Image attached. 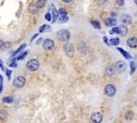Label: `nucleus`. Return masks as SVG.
<instances>
[{
	"instance_id": "nucleus-37",
	"label": "nucleus",
	"mask_w": 137,
	"mask_h": 123,
	"mask_svg": "<svg viewBox=\"0 0 137 123\" xmlns=\"http://www.w3.org/2000/svg\"><path fill=\"white\" fill-rule=\"evenodd\" d=\"M37 37H38V36H37V34H34V36H33V37H32V40H31V42H32V41H33V40H34V39H36V38H37Z\"/></svg>"
},
{
	"instance_id": "nucleus-19",
	"label": "nucleus",
	"mask_w": 137,
	"mask_h": 123,
	"mask_svg": "<svg viewBox=\"0 0 137 123\" xmlns=\"http://www.w3.org/2000/svg\"><path fill=\"white\" fill-rule=\"evenodd\" d=\"M78 49H79V51H82V52H84V51H86L87 50V45L85 43H81L78 45Z\"/></svg>"
},
{
	"instance_id": "nucleus-15",
	"label": "nucleus",
	"mask_w": 137,
	"mask_h": 123,
	"mask_svg": "<svg viewBox=\"0 0 137 123\" xmlns=\"http://www.w3.org/2000/svg\"><path fill=\"white\" fill-rule=\"evenodd\" d=\"M27 54H28V51L26 50V51H24V52H21L18 57H16V58H12V61H16V60H22L24 59L26 56H27Z\"/></svg>"
},
{
	"instance_id": "nucleus-30",
	"label": "nucleus",
	"mask_w": 137,
	"mask_h": 123,
	"mask_svg": "<svg viewBox=\"0 0 137 123\" xmlns=\"http://www.w3.org/2000/svg\"><path fill=\"white\" fill-rule=\"evenodd\" d=\"M45 19H46L47 21L53 20V19H52V16H50V13H46V15H45Z\"/></svg>"
},
{
	"instance_id": "nucleus-33",
	"label": "nucleus",
	"mask_w": 137,
	"mask_h": 123,
	"mask_svg": "<svg viewBox=\"0 0 137 123\" xmlns=\"http://www.w3.org/2000/svg\"><path fill=\"white\" fill-rule=\"evenodd\" d=\"M107 1L106 0H99V4H106Z\"/></svg>"
},
{
	"instance_id": "nucleus-5",
	"label": "nucleus",
	"mask_w": 137,
	"mask_h": 123,
	"mask_svg": "<svg viewBox=\"0 0 137 123\" xmlns=\"http://www.w3.org/2000/svg\"><path fill=\"white\" fill-rule=\"evenodd\" d=\"M104 92H105V94L107 95V96H113L116 94V87L113 86V85H111V84H108L106 87H105V89H104Z\"/></svg>"
},
{
	"instance_id": "nucleus-3",
	"label": "nucleus",
	"mask_w": 137,
	"mask_h": 123,
	"mask_svg": "<svg viewBox=\"0 0 137 123\" xmlns=\"http://www.w3.org/2000/svg\"><path fill=\"white\" fill-rule=\"evenodd\" d=\"M26 66H27V69H28L29 71L34 72V71H37V70L39 69L40 63H39V61H38L37 59H31V60H29V61L27 62Z\"/></svg>"
},
{
	"instance_id": "nucleus-34",
	"label": "nucleus",
	"mask_w": 137,
	"mask_h": 123,
	"mask_svg": "<svg viewBox=\"0 0 137 123\" xmlns=\"http://www.w3.org/2000/svg\"><path fill=\"white\" fill-rule=\"evenodd\" d=\"M118 2H119L120 5H123L124 4V0H118Z\"/></svg>"
},
{
	"instance_id": "nucleus-24",
	"label": "nucleus",
	"mask_w": 137,
	"mask_h": 123,
	"mask_svg": "<svg viewBox=\"0 0 137 123\" xmlns=\"http://www.w3.org/2000/svg\"><path fill=\"white\" fill-rule=\"evenodd\" d=\"M91 25H92L94 28H96V29L101 28V25H100V23H99L98 20H91Z\"/></svg>"
},
{
	"instance_id": "nucleus-14",
	"label": "nucleus",
	"mask_w": 137,
	"mask_h": 123,
	"mask_svg": "<svg viewBox=\"0 0 137 123\" xmlns=\"http://www.w3.org/2000/svg\"><path fill=\"white\" fill-rule=\"evenodd\" d=\"M122 55H123V57L124 58H127V59H132V56H131V54H129L128 51H125V50H123L121 47H119V48H117Z\"/></svg>"
},
{
	"instance_id": "nucleus-38",
	"label": "nucleus",
	"mask_w": 137,
	"mask_h": 123,
	"mask_svg": "<svg viewBox=\"0 0 137 123\" xmlns=\"http://www.w3.org/2000/svg\"><path fill=\"white\" fill-rule=\"evenodd\" d=\"M134 2H135V4L137 5V0H134Z\"/></svg>"
},
{
	"instance_id": "nucleus-17",
	"label": "nucleus",
	"mask_w": 137,
	"mask_h": 123,
	"mask_svg": "<svg viewBox=\"0 0 137 123\" xmlns=\"http://www.w3.org/2000/svg\"><path fill=\"white\" fill-rule=\"evenodd\" d=\"M119 29H120V36H125L128 33V28L125 26H119Z\"/></svg>"
},
{
	"instance_id": "nucleus-18",
	"label": "nucleus",
	"mask_w": 137,
	"mask_h": 123,
	"mask_svg": "<svg viewBox=\"0 0 137 123\" xmlns=\"http://www.w3.org/2000/svg\"><path fill=\"white\" fill-rule=\"evenodd\" d=\"M119 42H120V40L118 38H113V39L110 40L109 44H110V45H113V46H117L118 44H119Z\"/></svg>"
},
{
	"instance_id": "nucleus-22",
	"label": "nucleus",
	"mask_w": 137,
	"mask_h": 123,
	"mask_svg": "<svg viewBox=\"0 0 137 123\" xmlns=\"http://www.w3.org/2000/svg\"><path fill=\"white\" fill-rule=\"evenodd\" d=\"M59 23L60 24H63V23H66V21L68 20V16L66 15V16H59Z\"/></svg>"
},
{
	"instance_id": "nucleus-23",
	"label": "nucleus",
	"mask_w": 137,
	"mask_h": 123,
	"mask_svg": "<svg viewBox=\"0 0 137 123\" xmlns=\"http://www.w3.org/2000/svg\"><path fill=\"white\" fill-rule=\"evenodd\" d=\"M46 30H50V27H49L48 25H43L42 27H40V30H39V31L42 33V32H45Z\"/></svg>"
},
{
	"instance_id": "nucleus-27",
	"label": "nucleus",
	"mask_w": 137,
	"mask_h": 123,
	"mask_svg": "<svg viewBox=\"0 0 137 123\" xmlns=\"http://www.w3.org/2000/svg\"><path fill=\"white\" fill-rule=\"evenodd\" d=\"M3 102L4 103H12L13 102V97L12 96H5V97H3Z\"/></svg>"
},
{
	"instance_id": "nucleus-32",
	"label": "nucleus",
	"mask_w": 137,
	"mask_h": 123,
	"mask_svg": "<svg viewBox=\"0 0 137 123\" xmlns=\"http://www.w3.org/2000/svg\"><path fill=\"white\" fill-rule=\"evenodd\" d=\"M10 66H11V68H15V66H17V63L15 61H12L10 63Z\"/></svg>"
},
{
	"instance_id": "nucleus-20",
	"label": "nucleus",
	"mask_w": 137,
	"mask_h": 123,
	"mask_svg": "<svg viewBox=\"0 0 137 123\" xmlns=\"http://www.w3.org/2000/svg\"><path fill=\"white\" fill-rule=\"evenodd\" d=\"M36 4L39 7V9H40V8H44L45 4H46V0H38V2H37Z\"/></svg>"
},
{
	"instance_id": "nucleus-36",
	"label": "nucleus",
	"mask_w": 137,
	"mask_h": 123,
	"mask_svg": "<svg viewBox=\"0 0 137 123\" xmlns=\"http://www.w3.org/2000/svg\"><path fill=\"white\" fill-rule=\"evenodd\" d=\"M104 42H105L106 44H109V43H108V41H107V38H106V37H104Z\"/></svg>"
},
{
	"instance_id": "nucleus-9",
	"label": "nucleus",
	"mask_w": 137,
	"mask_h": 123,
	"mask_svg": "<svg viewBox=\"0 0 137 123\" xmlns=\"http://www.w3.org/2000/svg\"><path fill=\"white\" fill-rule=\"evenodd\" d=\"M116 69H117V71L118 72H123L124 70H125V68H127V65H125V63L123 62V61H118L117 63H116Z\"/></svg>"
},
{
	"instance_id": "nucleus-2",
	"label": "nucleus",
	"mask_w": 137,
	"mask_h": 123,
	"mask_svg": "<svg viewBox=\"0 0 137 123\" xmlns=\"http://www.w3.org/2000/svg\"><path fill=\"white\" fill-rule=\"evenodd\" d=\"M63 50H64V54L67 56V57H70V58L74 57L75 48H74V46L72 45V44H70V43H66V44H64V46H63Z\"/></svg>"
},
{
	"instance_id": "nucleus-4",
	"label": "nucleus",
	"mask_w": 137,
	"mask_h": 123,
	"mask_svg": "<svg viewBox=\"0 0 137 123\" xmlns=\"http://www.w3.org/2000/svg\"><path fill=\"white\" fill-rule=\"evenodd\" d=\"M25 84H26V78H25L24 76H17L15 79H14V81H13V85H14V87H16V88L24 87Z\"/></svg>"
},
{
	"instance_id": "nucleus-16",
	"label": "nucleus",
	"mask_w": 137,
	"mask_h": 123,
	"mask_svg": "<svg viewBox=\"0 0 137 123\" xmlns=\"http://www.w3.org/2000/svg\"><path fill=\"white\" fill-rule=\"evenodd\" d=\"M52 13H53V20H52V23H55L56 19H57V17L59 16V12H58V11H57L56 9H54V8H53Z\"/></svg>"
},
{
	"instance_id": "nucleus-28",
	"label": "nucleus",
	"mask_w": 137,
	"mask_h": 123,
	"mask_svg": "<svg viewBox=\"0 0 137 123\" xmlns=\"http://www.w3.org/2000/svg\"><path fill=\"white\" fill-rule=\"evenodd\" d=\"M130 66H131V74H133V73L135 72V70H136V64H135V62H131V63H130Z\"/></svg>"
},
{
	"instance_id": "nucleus-6",
	"label": "nucleus",
	"mask_w": 137,
	"mask_h": 123,
	"mask_svg": "<svg viewBox=\"0 0 137 123\" xmlns=\"http://www.w3.org/2000/svg\"><path fill=\"white\" fill-rule=\"evenodd\" d=\"M43 47L45 50H53L54 47H55V43L53 40L50 39H46L44 42H43Z\"/></svg>"
},
{
	"instance_id": "nucleus-11",
	"label": "nucleus",
	"mask_w": 137,
	"mask_h": 123,
	"mask_svg": "<svg viewBox=\"0 0 137 123\" xmlns=\"http://www.w3.org/2000/svg\"><path fill=\"white\" fill-rule=\"evenodd\" d=\"M120 20L122 21V23H124V24H128V23H131V21H132V17L129 14H124V15H122L120 17Z\"/></svg>"
},
{
	"instance_id": "nucleus-26",
	"label": "nucleus",
	"mask_w": 137,
	"mask_h": 123,
	"mask_svg": "<svg viewBox=\"0 0 137 123\" xmlns=\"http://www.w3.org/2000/svg\"><path fill=\"white\" fill-rule=\"evenodd\" d=\"M59 16H66L67 15V12H66V10L65 9H63V8H61L59 11Z\"/></svg>"
},
{
	"instance_id": "nucleus-25",
	"label": "nucleus",
	"mask_w": 137,
	"mask_h": 123,
	"mask_svg": "<svg viewBox=\"0 0 137 123\" xmlns=\"http://www.w3.org/2000/svg\"><path fill=\"white\" fill-rule=\"evenodd\" d=\"M110 34H113V33H117V34H120V29L119 27H115V28H112L110 31H109Z\"/></svg>"
},
{
	"instance_id": "nucleus-12",
	"label": "nucleus",
	"mask_w": 137,
	"mask_h": 123,
	"mask_svg": "<svg viewBox=\"0 0 137 123\" xmlns=\"http://www.w3.org/2000/svg\"><path fill=\"white\" fill-rule=\"evenodd\" d=\"M116 66H108V68H106V74L107 76H113L116 73Z\"/></svg>"
},
{
	"instance_id": "nucleus-8",
	"label": "nucleus",
	"mask_w": 137,
	"mask_h": 123,
	"mask_svg": "<svg viewBox=\"0 0 137 123\" xmlns=\"http://www.w3.org/2000/svg\"><path fill=\"white\" fill-rule=\"evenodd\" d=\"M127 44H128V46L129 47H132V48H135L137 47V38H130L128 41H127Z\"/></svg>"
},
{
	"instance_id": "nucleus-21",
	"label": "nucleus",
	"mask_w": 137,
	"mask_h": 123,
	"mask_svg": "<svg viewBox=\"0 0 137 123\" xmlns=\"http://www.w3.org/2000/svg\"><path fill=\"white\" fill-rule=\"evenodd\" d=\"M25 47H26V44H22V45H21V46H20V47H19V48H18L17 50H15V51H14V52L12 54V57L14 58V56H16V55H17L18 52H20V51H21L22 49H24Z\"/></svg>"
},
{
	"instance_id": "nucleus-13",
	"label": "nucleus",
	"mask_w": 137,
	"mask_h": 123,
	"mask_svg": "<svg viewBox=\"0 0 137 123\" xmlns=\"http://www.w3.org/2000/svg\"><path fill=\"white\" fill-rule=\"evenodd\" d=\"M39 11V7L37 4H30L29 5V12L32 14H37Z\"/></svg>"
},
{
	"instance_id": "nucleus-10",
	"label": "nucleus",
	"mask_w": 137,
	"mask_h": 123,
	"mask_svg": "<svg viewBox=\"0 0 137 123\" xmlns=\"http://www.w3.org/2000/svg\"><path fill=\"white\" fill-rule=\"evenodd\" d=\"M105 25L107 27H112V26H116L117 25V20L113 18V17H109L105 20Z\"/></svg>"
},
{
	"instance_id": "nucleus-35",
	"label": "nucleus",
	"mask_w": 137,
	"mask_h": 123,
	"mask_svg": "<svg viewBox=\"0 0 137 123\" xmlns=\"http://www.w3.org/2000/svg\"><path fill=\"white\" fill-rule=\"evenodd\" d=\"M62 1H63L64 3H68V2H71L72 0H62Z\"/></svg>"
},
{
	"instance_id": "nucleus-31",
	"label": "nucleus",
	"mask_w": 137,
	"mask_h": 123,
	"mask_svg": "<svg viewBox=\"0 0 137 123\" xmlns=\"http://www.w3.org/2000/svg\"><path fill=\"white\" fill-rule=\"evenodd\" d=\"M5 74H7L8 79H10V78H11V74H12V71H11V70H7V71H5Z\"/></svg>"
},
{
	"instance_id": "nucleus-29",
	"label": "nucleus",
	"mask_w": 137,
	"mask_h": 123,
	"mask_svg": "<svg viewBox=\"0 0 137 123\" xmlns=\"http://www.w3.org/2000/svg\"><path fill=\"white\" fill-rule=\"evenodd\" d=\"M132 116H133V113L132 111H129V113H127V115H125V118L130 120V119H132Z\"/></svg>"
},
{
	"instance_id": "nucleus-1",
	"label": "nucleus",
	"mask_w": 137,
	"mask_h": 123,
	"mask_svg": "<svg viewBox=\"0 0 137 123\" xmlns=\"http://www.w3.org/2000/svg\"><path fill=\"white\" fill-rule=\"evenodd\" d=\"M57 38H58L59 41L61 42H67L71 38V34H70V31H67L65 29H62L60 31L57 32Z\"/></svg>"
},
{
	"instance_id": "nucleus-7",
	"label": "nucleus",
	"mask_w": 137,
	"mask_h": 123,
	"mask_svg": "<svg viewBox=\"0 0 137 123\" xmlns=\"http://www.w3.org/2000/svg\"><path fill=\"white\" fill-rule=\"evenodd\" d=\"M102 120H103L102 114L98 113V111H95V113H92V114H91V121H92L93 123H101Z\"/></svg>"
}]
</instances>
